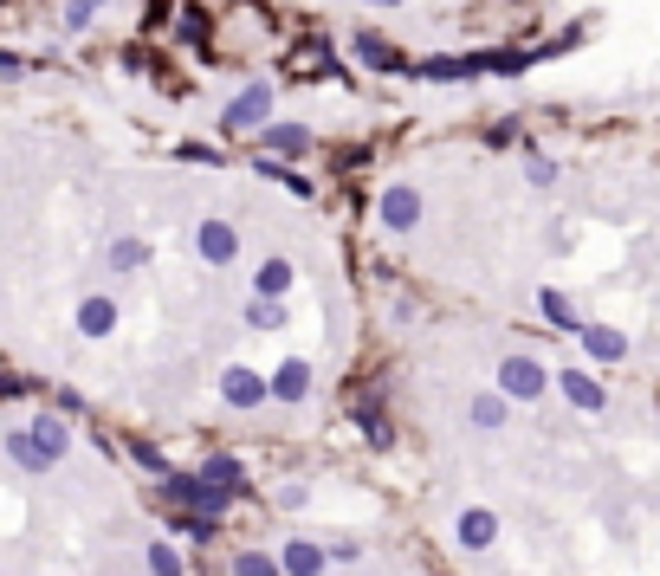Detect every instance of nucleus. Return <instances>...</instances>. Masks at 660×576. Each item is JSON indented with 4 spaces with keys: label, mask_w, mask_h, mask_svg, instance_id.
<instances>
[{
    "label": "nucleus",
    "mask_w": 660,
    "mask_h": 576,
    "mask_svg": "<svg viewBox=\"0 0 660 576\" xmlns=\"http://www.w3.org/2000/svg\"><path fill=\"white\" fill-rule=\"evenodd\" d=\"M576 337H583V350L596 356V363H622V356H628V337L609 331V324H583Z\"/></svg>",
    "instance_id": "39448f33"
},
{
    "label": "nucleus",
    "mask_w": 660,
    "mask_h": 576,
    "mask_svg": "<svg viewBox=\"0 0 660 576\" xmlns=\"http://www.w3.org/2000/svg\"><path fill=\"white\" fill-rule=\"evenodd\" d=\"M26 434H33V441H39V454H46V460H59L65 447H72V428H65L59 415H39V421H33V428H26Z\"/></svg>",
    "instance_id": "1a4fd4ad"
},
{
    "label": "nucleus",
    "mask_w": 660,
    "mask_h": 576,
    "mask_svg": "<svg viewBox=\"0 0 660 576\" xmlns=\"http://www.w3.org/2000/svg\"><path fill=\"white\" fill-rule=\"evenodd\" d=\"M253 285H259V298H279V292H292V266H285V259H266Z\"/></svg>",
    "instance_id": "4468645a"
},
{
    "label": "nucleus",
    "mask_w": 660,
    "mask_h": 576,
    "mask_svg": "<svg viewBox=\"0 0 660 576\" xmlns=\"http://www.w3.org/2000/svg\"><path fill=\"white\" fill-rule=\"evenodd\" d=\"M149 570H156V576H182V557H175L169 544H149Z\"/></svg>",
    "instance_id": "4be33fe9"
},
{
    "label": "nucleus",
    "mask_w": 660,
    "mask_h": 576,
    "mask_svg": "<svg viewBox=\"0 0 660 576\" xmlns=\"http://www.w3.org/2000/svg\"><path fill=\"white\" fill-rule=\"evenodd\" d=\"M266 111H272V91H266V85H246L240 98L227 104L220 130H266Z\"/></svg>",
    "instance_id": "f03ea898"
},
{
    "label": "nucleus",
    "mask_w": 660,
    "mask_h": 576,
    "mask_svg": "<svg viewBox=\"0 0 660 576\" xmlns=\"http://www.w3.org/2000/svg\"><path fill=\"white\" fill-rule=\"evenodd\" d=\"M130 454L143 460L149 473H162V479H169V460H162V447H156V441H130Z\"/></svg>",
    "instance_id": "5701e85b"
},
{
    "label": "nucleus",
    "mask_w": 660,
    "mask_h": 576,
    "mask_svg": "<svg viewBox=\"0 0 660 576\" xmlns=\"http://www.w3.org/2000/svg\"><path fill=\"white\" fill-rule=\"evenodd\" d=\"M538 305H544V318L557 324V331H583V324H576V311H570V298H563V292H544Z\"/></svg>",
    "instance_id": "f3484780"
},
{
    "label": "nucleus",
    "mask_w": 660,
    "mask_h": 576,
    "mask_svg": "<svg viewBox=\"0 0 660 576\" xmlns=\"http://www.w3.org/2000/svg\"><path fill=\"white\" fill-rule=\"evenodd\" d=\"M492 538H499V518H492L486 505H473V512H460V544H466V551H486Z\"/></svg>",
    "instance_id": "0eeeda50"
},
{
    "label": "nucleus",
    "mask_w": 660,
    "mask_h": 576,
    "mask_svg": "<svg viewBox=\"0 0 660 576\" xmlns=\"http://www.w3.org/2000/svg\"><path fill=\"white\" fill-rule=\"evenodd\" d=\"M233 246H240V240H233V227H201V253H208L214 259V266H227V259H233Z\"/></svg>",
    "instance_id": "ddd939ff"
},
{
    "label": "nucleus",
    "mask_w": 660,
    "mask_h": 576,
    "mask_svg": "<svg viewBox=\"0 0 660 576\" xmlns=\"http://www.w3.org/2000/svg\"><path fill=\"white\" fill-rule=\"evenodd\" d=\"M356 59H369V65H382V72H402V59H395L382 39H356Z\"/></svg>",
    "instance_id": "a211bd4d"
},
{
    "label": "nucleus",
    "mask_w": 660,
    "mask_h": 576,
    "mask_svg": "<svg viewBox=\"0 0 660 576\" xmlns=\"http://www.w3.org/2000/svg\"><path fill=\"white\" fill-rule=\"evenodd\" d=\"M220 395H227L233 408H259L272 395V382H259L253 369H227V376H220Z\"/></svg>",
    "instance_id": "20e7f679"
},
{
    "label": "nucleus",
    "mask_w": 660,
    "mask_h": 576,
    "mask_svg": "<svg viewBox=\"0 0 660 576\" xmlns=\"http://www.w3.org/2000/svg\"><path fill=\"white\" fill-rule=\"evenodd\" d=\"M272 395H279V402H305L311 395V363H285L279 376H272Z\"/></svg>",
    "instance_id": "9b49d317"
},
{
    "label": "nucleus",
    "mask_w": 660,
    "mask_h": 576,
    "mask_svg": "<svg viewBox=\"0 0 660 576\" xmlns=\"http://www.w3.org/2000/svg\"><path fill=\"white\" fill-rule=\"evenodd\" d=\"M279 570H285V576H318V570H324V551H318L311 538H292V544L279 551Z\"/></svg>",
    "instance_id": "423d86ee"
},
{
    "label": "nucleus",
    "mask_w": 660,
    "mask_h": 576,
    "mask_svg": "<svg viewBox=\"0 0 660 576\" xmlns=\"http://www.w3.org/2000/svg\"><path fill=\"white\" fill-rule=\"evenodd\" d=\"M233 576H285V570H279V557H266V551H240L233 557Z\"/></svg>",
    "instance_id": "dca6fc26"
},
{
    "label": "nucleus",
    "mask_w": 660,
    "mask_h": 576,
    "mask_svg": "<svg viewBox=\"0 0 660 576\" xmlns=\"http://www.w3.org/2000/svg\"><path fill=\"white\" fill-rule=\"evenodd\" d=\"M499 389L512 395V402H538V395L550 389V376H544L538 356H505V363H499Z\"/></svg>",
    "instance_id": "f257e3e1"
},
{
    "label": "nucleus",
    "mask_w": 660,
    "mask_h": 576,
    "mask_svg": "<svg viewBox=\"0 0 660 576\" xmlns=\"http://www.w3.org/2000/svg\"><path fill=\"white\" fill-rule=\"evenodd\" d=\"M266 149H279V156H305L311 149V130H298V123H266Z\"/></svg>",
    "instance_id": "9d476101"
},
{
    "label": "nucleus",
    "mask_w": 660,
    "mask_h": 576,
    "mask_svg": "<svg viewBox=\"0 0 660 576\" xmlns=\"http://www.w3.org/2000/svg\"><path fill=\"white\" fill-rule=\"evenodd\" d=\"M7 447H13V460H20L26 466V473H46V454H39V441H33V434H7Z\"/></svg>",
    "instance_id": "2eb2a0df"
},
{
    "label": "nucleus",
    "mask_w": 660,
    "mask_h": 576,
    "mask_svg": "<svg viewBox=\"0 0 660 576\" xmlns=\"http://www.w3.org/2000/svg\"><path fill=\"white\" fill-rule=\"evenodd\" d=\"M104 7V0H72V13H65V26H72V33H85V26H91V13H98Z\"/></svg>",
    "instance_id": "b1692460"
},
{
    "label": "nucleus",
    "mask_w": 660,
    "mask_h": 576,
    "mask_svg": "<svg viewBox=\"0 0 660 576\" xmlns=\"http://www.w3.org/2000/svg\"><path fill=\"white\" fill-rule=\"evenodd\" d=\"M182 39H188V46L208 39V7H182Z\"/></svg>",
    "instance_id": "412c9836"
},
{
    "label": "nucleus",
    "mask_w": 660,
    "mask_h": 576,
    "mask_svg": "<svg viewBox=\"0 0 660 576\" xmlns=\"http://www.w3.org/2000/svg\"><path fill=\"white\" fill-rule=\"evenodd\" d=\"M175 531H182V538H201V544H208V538H214V518H201V512H175Z\"/></svg>",
    "instance_id": "aec40b11"
},
{
    "label": "nucleus",
    "mask_w": 660,
    "mask_h": 576,
    "mask_svg": "<svg viewBox=\"0 0 660 576\" xmlns=\"http://www.w3.org/2000/svg\"><path fill=\"white\" fill-rule=\"evenodd\" d=\"M246 318H253V331H272V324H279V305H259V298H253V311H246Z\"/></svg>",
    "instance_id": "393cba45"
},
{
    "label": "nucleus",
    "mask_w": 660,
    "mask_h": 576,
    "mask_svg": "<svg viewBox=\"0 0 660 576\" xmlns=\"http://www.w3.org/2000/svg\"><path fill=\"white\" fill-rule=\"evenodd\" d=\"M110 324H117V305H110V298H85V305H78V331L85 337H104Z\"/></svg>",
    "instance_id": "f8f14e48"
},
{
    "label": "nucleus",
    "mask_w": 660,
    "mask_h": 576,
    "mask_svg": "<svg viewBox=\"0 0 660 576\" xmlns=\"http://www.w3.org/2000/svg\"><path fill=\"white\" fill-rule=\"evenodd\" d=\"M557 382L563 395H570L576 408H583V415H602V408H609V389H602L596 376H589V369H563V376H550Z\"/></svg>",
    "instance_id": "7ed1b4c3"
},
{
    "label": "nucleus",
    "mask_w": 660,
    "mask_h": 576,
    "mask_svg": "<svg viewBox=\"0 0 660 576\" xmlns=\"http://www.w3.org/2000/svg\"><path fill=\"white\" fill-rule=\"evenodd\" d=\"M415 214H421L415 188H389V195H382V221H389L395 233H408V227H415Z\"/></svg>",
    "instance_id": "6e6552de"
},
{
    "label": "nucleus",
    "mask_w": 660,
    "mask_h": 576,
    "mask_svg": "<svg viewBox=\"0 0 660 576\" xmlns=\"http://www.w3.org/2000/svg\"><path fill=\"white\" fill-rule=\"evenodd\" d=\"M473 421H479V428H505V402H499V395H479V402H473Z\"/></svg>",
    "instance_id": "6ab92c4d"
}]
</instances>
